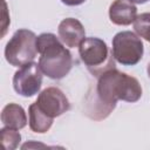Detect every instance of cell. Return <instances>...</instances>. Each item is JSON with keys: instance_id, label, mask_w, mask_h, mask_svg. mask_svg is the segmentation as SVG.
Wrapping results in <instances>:
<instances>
[{"instance_id": "1", "label": "cell", "mask_w": 150, "mask_h": 150, "mask_svg": "<svg viewBox=\"0 0 150 150\" xmlns=\"http://www.w3.org/2000/svg\"><path fill=\"white\" fill-rule=\"evenodd\" d=\"M142 96L138 80L116 68L109 69L98 76L94 95H88L86 114L96 121L104 120L116 107L118 100L136 102Z\"/></svg>"}, {"instance_id": "2", "label": "cell", "mask_w": 150, "mask_h": 150, "mask_svg": "<svg viewBox=\"0 0 150 150\" xmlns=\"http://www.w3.org/2000/svg\"><path fill=\"white\" fill-rule=\"evenodd\" d=\"M36 48L40 54L39 67L46 76L60 80L68 75L73 67V57L56 35L52 33L40 34L36 38Z\"/></svg>"}, {"instance_id": "3", "label": "cell", "mask_w": 150, "mask_h": 150, "mask_svg": "<svg viewBox=\"0 0 150 150\" xmlns=\"http://www.w3.org/2000/svg\"><path fill=\"white\" fill-rule=\"evenodd\" d=\"M79 54L87 69L96 77L115 68L112 53L100 38H86L79 46Z\"/></svg>"}, {"instance_id": "4", "label": "cell", "mask_w": 150, "mask_h": 150, "mask_svg": "<svg viewBox=\"0 0 150 150\" xmlns=\"http://www.w3.org/2000/svg\"><path fill=\"white\" fill-rule=\"evenodd\" d=\"M36 35L29 29L16 30L5 48L6 61L14 67H22L27 63L34 62L38 54Z\"/></svg>"}, {"instance_id": "5", "label": "cell", "mask_w": 150, "mask_h": 150, "mask_svg": "<svg viewBox=\"0 0 150 150\" xmlns=\"http://www.w3.org/2000/svg\"><path fill=\"white\" fill-rule=\"evenodd\" d=\"M143 42L141 38L130 32L117 33L112 39V56L123 66H135L143 56Z\"/></svg>"}, {"instance_id": "6", "label": "cell", "mask_w": 150, "mask_h": 150, "mask_svg": "<svg viewBox=\"0 0 150 150\" xmlns=\"http://www.w3.org/2000/svg\"><path fill=\"white\" fill-rule=\"evenodd\" d=\"M42 70L39 63L30 62L19 68L13 76V88L14 90L23 96L32 97L39 93L42 84Z\"/></svg>"}, {"instance_id": "7", "label": "cell", "mask_w": 150, "mask_h": 150, "mask_svg": "<svg viewBox=\"0 0 150 150\" xmlns=\"http://www.w3.org/2000/svg\"><path fill=\"white\" fill-rule=\"evenodd\" d=\"M36 104L45 114H47L52 118L61 116L70 108L67 96L56 87L43 89L38 96Z\"/></svg>"}, {"instance_id": "8", "label": "cell", "mask_w": 150, "mask_h": 150, "mask_svg": "<svg viewBox=\"0 0 150 150\" xmlns=\"http://www.w3.org/2000/svg\"><path fill=\"white\" fill-rule=\"evenodd\" d=\"M57 34L62 43L69 48L79 47L86 39V30L83 25L74 18L63 19L57 28Z\"/></svg>"}, {"instance_id": "9", "label": "cell", "mask_w": 150, "mask_h": 150, "mask_svg": "<svg viewBox=\"0 0 150 150\" xmlns=\"http://www.w3.org/2000/svg\"><path fill=\"white\" fill-rule=\"evenodd\" d=\"M110 21L118 26L131 25L137 18V8L129 0H115L109 8Z\"/></svg>"}, {"instance_id": "10", "label": "cell", "mask_w": 150, "mask_h": 150, "mask_svg": "<svg viewBox=\"0 0 150 150\" xmlns=\"http://www.w3.org/2000/svg\"><path fill=\"white\" fill-rule=\"evenodd\" d=\"M1 122L5 127L20 130L27 124V116L23 108L16 103H8L1 111Z\"/></svg>"}, {"instance_id": "11", "label": "cell", "mask_w": 150, "mask_h": 150, "mask_svg": "<svg viewBox=\"0 0 150 150\" xmlns=\"http://www.w3.org/2000/svg\"><path fill=\"white\" fill-rule=\"evenodd\" d=\"M28 115H29V128L32 129V131L38 134H45L50 129L54 118L45 114L39 108L36 102L29 105Z\"/></svg>"}, {"instance_id": "12", "label": "cell", "mask_w": 150, "mask_h": 150, "mask_svg": "<svg viewBox=\"0 0 150 150\" xmlns=\"http://www.w3.org/2000/svg\"><path fill=\"white\" fill-rule=\"evenodd\" d=\"M21 135L16 129L5 127L0 130V143L5 150H14L19 146Z\"/></svg>"}, {"instance_id": "13", "label": "cell", "mask_w": 150, "mask_h": 150, "mask_svg": "<svg viewBox=\"0 0 150 150\" xmlns=\"http://www.w3.org/2000/svg\"><path fill=\"white\" fill-rule=\"evenodd\" d=\"M134 28L138 36L150 42V13H142L137 15L134 21Z\"/></svg>"}, {"instance_id": "14", "label": "cell", "mask_w": 150, "mask_h": 150, "mask_svg": "<svg viewBox=\"0 0 150 150\" xmlns=\"http://www.w3.org/2000/svg\"><path fill=\"white\" fill-rule=\"evenodd\" d=\"M9 26V15L7 11L6 1L2 2V22H1V36H4L7 32V27Z\"/></svg>"}, {"instance_id": "15", "label": "cell", "mask_w": 150, "mask_h": 150, "mask_svg": "<svg viewBox=\"0 0 150 150\" xmlns=\"http://www.w3.org/2000/svg\"><path fill=\"white\" fill-rule=\"evenodd\" d=\"M61 1L67 6H79L82 5L86 0H61Z\"/></svg>"}, {"instance_id": "16", "label": "cell", "mask_w": 150, "mask_h": 150, "mask_svg": "<svg viewBox=\"0 0 150 150\" xmlns=\"http://www.w3.org/2000/svg\"><path fill=\"white\" fill-rule=\"evenodd\" d=\"M129 1H131L132 4H138V5H141V4H145V2L149 1V0H129Z\"/></svg>"}, {"instance_id": "17", "label": "cell", "mask_w": 150, "mask_h": 150, "mask_svg": "<svg viewBox=\"0 0 150 150\" xmlns=\"http://www.w3.org/2000/svg\"><path fill=\"white\" fill-rule=\"evenodd\" d=\"M148 75H149V77H150V62H149V64H148Z\"/></svg>"}]
</instances>
